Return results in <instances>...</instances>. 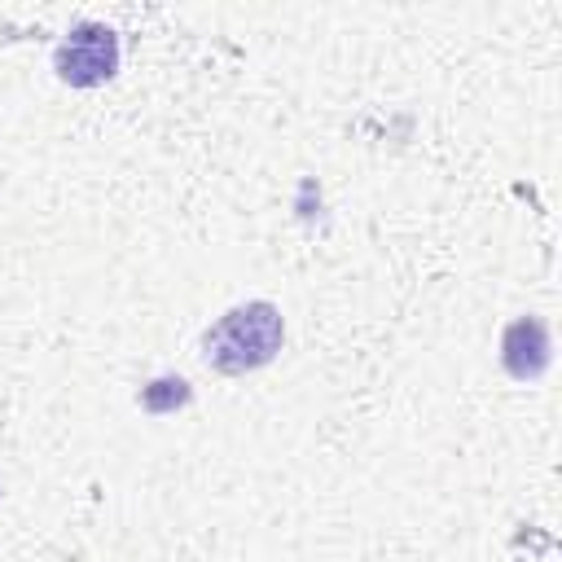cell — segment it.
<instances>
[{"mask_svg": "<svg viewBox=\"0 0 562 562\" xmlns=\"http://www.w3.org/2000/svg\"><path fill=\"white\" fill-rule=\"evenodd\" d=\"M281 347H285V321H281V307L268 299H246L228 307L202 334V360L224 378H241L272 364Z\"/></svg>", "mask_w": 562, "mask_h": 562, "instance_id": "obj_1", "label": "cell"}, {"mask_svg": "<svg viewBox=\"0 0 562 562\" xmlns=\"http://www.w3.org/2000/svg\"><path fill=\"white\" fill-rule=\"evenodd\" d=\"M53 70L70 88H101L119 75V31L105 22H79L53 48Z\"/></svg>", "mask_w": 562, "mask_h": 562, "instance_id": "obj_2", "label": "cell"}, {"mask_svg": "<svg viewBox=\"0 0 562 562\" xmlns=\"http://www.w3.org/2000/svg\"><path fill=\"white\" fill-rule=\"evenodd\" d=\"M189 400H193V391H189L184 378H154L140 391V408L145 413H171V408H184Z\"/></svg>", "mask_w": 562, "mask_h": 562, "instance_id": "obj_4", "label": "cell"}, {"mask_svg": "<svg viewBox=\"0 0 562 562\" xmlns=\"http://www.w3.org/2000/svg\"><path fill=\"white\" fill-rule=\"evenodd\" d=\"M501 364L514 382H536L553 364V338L540 316H514L501 329Z\"/></svg>", "mask_w": 562, "mask_h": 562, "instance_id": "obj_3", "label": "cell"}]
</instances>
